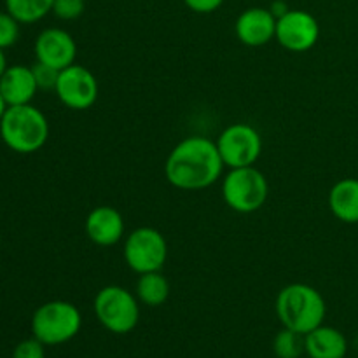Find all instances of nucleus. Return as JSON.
<instances>
[{
    "mask_svg": "<svg viewBox=\"0 0 358 358\" xmlns=\"http://www.w3.org/2000/svg\"><path fill=\"white\" fill-rule=\"evenodd\" d=\"M224 161L217 143L201 135L180 140L170 150L164 163V175L180 191H203L220 180Z\"/></svg>",
    "mask_w": 358,
    "mask_h": 358,
    "instance_id": "1",
    "label": "nucleus"
},
{
    "mask_svg": "<svg viewBox=\"0 0 358 358\" xmlns=\"http://www.w3.org/2000/svg\"><path fill=\"white\" fill-rule=\"evenodd\" d=\"M275 310L283 327L306 336L324 324L327 304L315 287L308 283H290L276 296Z\"/></svg>",
    "mask_w": 358,
    "mask_h": 358,
    "instance_id": "2",
    "label": "nucleus"
},
{
    "mask_svg": "<svg viewBox=\"0 0 358 358\" xmlns=\"http://www.w3.org/2000/svg\"><path fill=\"white\" fill-rule=\"evenodd\" d=\"M0 138L13 152H37L49 138L48 117L31 103L7 107L0 121Z\"/></svg>",
    "mask_w": 358,
    "mask_h": 358,
    "instance_id": "3",
    "label": "nucleus"
},
{
    "mask_svg": "<svg viewBox=\"0 0 358 358\" xmlns=\"http://www.w3.org/2000/svg\"><path fill=\"white\" fill-rule=\"evenodd\" d=\"M83 327V315L69 301H49L41 304L31 317L34 338L45 346H58L72 341Z\"/></svg>",
    "mask_w": 358,
    "mask_h": 358,
    "instance_id": "4",
    "label": "nucleus"
},
{
    "mask_svg": "<svg viewBox=\"0 0 358 358\" xmlns=\"http://www.w3.org/2000/svg\"><path fill=\"white\" fill-rule=\"evenodd\" d=\"M138 297L121 285H107L98 290L93 311L105 331L112 334H128L140 320Z\"/></svg>",
    "mask_w": 358,
    "mask_h": 358,
    "instance_id": "5",
    "label": "nucleus"
},
{
    "mask_svg": "<svg viewBox=\"0 0 358 358\" xmlns=\"http://www.w3.org/2000/svg\"><path fill=\"white\" fill-rule=\"evenodd\" d=\"M269 196L266 175L255 166L231 168L222 180V198L236 213L259 212Z\"/></svg>",
    "mask_w": 358,
    "mask_h": 358,
    "instance_id": "6",
    "label": "nucleus"
},
{
    "mask_svg": "<svg viewBox=\"0 0 358 358\" xmlns=\"http://www.w3.org/2000/svg\"><path fill=\"white\" fill-rule=\"evenodd\" d=\"M122 257L136 275L161 271L168 261L166 238L154 227H136L126 236Z\"/></svg>",
    "mask_w": 358,
    "mask_h": 358,
    "instance_id": "7",
    "label": "nucleus"
},
{
    "mask_svg": "<svg viewBox=\"0 0 358 358\" xmlns=\"http://www.w3.org/2000/svg\"><path fill=\"white\" fill-rule=\"evenodd\" d=\"M217 149L226 168L254 166L262 154V136L247 122L227 126L215 140Z\"/></svg>",
    "mask_w": 358,
    "mask_h": 358,
    "instance_id": "8",
    "label": "nucleus"
},
{
    "mask_svg": "<svg viewBox=\"0 0 358 358\" xmlns=\"http://www.w3.org/2000/svg\"><path fill=\"white\" fill-rule=\"evenodd\" d=\"M55 93L58 100L70 110H87L96 103L100 86L90 69L73 63L59 70Z\"/></svg>",
    "mask_w": 358,
    "mask_h": 358,
    "instance_id": "9",
    "label": "nucleus"
},
{
    "mask_svg": "<svg viewBox=\"0 0 358 358\" xmlns=\"http://www.w3.org/2000/svg\"><path fill=\"white\" fill-rule=\"evenodd\" d=\"M320 24L317 17L303 9H290L276 20L275 41L290 52H306L317 45Z\"/></svg>",
    "mask_w": 358,
    "mask_h": 358,
    "instance_id": "10",
    "label": "nucleus"
},
{
    "mask_svg": "<svg viewBox=\"0 0 358 358\" xmlns=\"http://www.w3.org/2000/svg\"><path fill=\"white\" fill-rule=\"evenodd\" d=\"M34 52L37 62L63 70L76 63L77 44L63 28H45L35 38Z\"/></svg>",
    "mask_w": 358,
    "mask_h": 358,
    "instance_id": "11",
    "label": "nucleus"
},
{
    "mask_svg": "<svg viewBox=\"0 0 358 358\" xmlns=\"http://www.w3.org/2000/svg\"><path fill=\"white\" fill-rule=\"evenodd\" d=\"M234 31L241 44L248 48H261L275 38L276 17L266 7H250L238 16Z\"/></svg>",
    "mask_w": 358,
    "mask_h": 358,
    "instance_id": "12",
    "label": "nucleus"
},
{
    "mask_svg": "<svg viewBox=\"0 0 358 358\" xmlns=\"http://www.w3.org/2000/svg\"><path fill=\"white\" fill-rule=\"evenodd\" d=\"M87 238L98 247H114L124 238V219L114 206L101 205L91 210L84 222Z\"/></svg>",
    "mask_w": 358,
    "mask_h": 358,
    "instance_id": "13",
    "label": "nucleus"
},
{
    "mask_svg": "<svg viewBox=\"0 0 358 358\" xmlns=\"http://www.w3.org/2000/svg\"><path fill=\"white\" fill-rule=\"evenodd\" d=\"M38 86L35 83L34 70L27 65H10L0 77V94L7 107L28 105L37 94Z\"/></svg>",
    "mask_w": 358,
    "mask_h": 358,
    "instance_id": "14",
    "label": "nucleus"
},
{
    "mask_svg": "<svg viewBox=\"0 0 358 358\" xmlns=\"http://www.w3.org/2000/svg\"><path fill=\"white\" fill-rule=\"evenodd\" d=\"M304 352L310 358H345L348 339L339 329L322 324L304 336Z\"/></svg>",
    "mask_w": 358,
    "mask_h": 358,
    "instance_id": "15",
    "label": "nucleus"
},
{
    "mask_svg": "<svg viewBox=\"0 0 358 358\" xmlns=\"http://www.w3.org/2000/svg\"><path fill=\"white\" fill-rule=\"evenodd\" d=\"M329 210L345 224H358V178H341L329 191Z\"/></svg>",
    "mask_w": 358,
    "mask_h": 358,
    "instance_id": "16",
    "label": "nucleus"
},
{
    "mask_svg": "<svg viewBox=\"0 0 358 358\" xmlns=\"http://www.w3.org/2000/svg\"><path fill=\"white\" fill-rule=\"evenodd\" d=\"M135 296L145 306L157 308L166 303L168 297H170V282L161 271L138 275L135 285Z\"/></svg>",
    "mask_w": 358,
    "mask_h": 358,
    "instance_id": "17",
    "label": "nucleus"
},
{
    "mask_svg": "<svg viewBox=\"0 0 358 358\" xmlns=\"http://www.w3.org/2000/svg\"><path fill=\"white\" fill-rule=\"evenodd\" d=\"M52 2L55 0H6V10L21 24H31L51 13Z\"/></svg>",
    "mask_w": 358,
    "mask_h": 358,
    "instance_id": "18",
    "label": "nucleus"
},
{
    "mask_svg": "<svg viewBox=\"0 0 358 358\" xmlns=\"http://www.w3.org/2000/svg\"><path fill=\"white\" fill-rule=\"evenodd\" d=\"M304 352V336L283 327L273 339V353L276 358H299Z\"/></svg>",
    "mask_w": 358,
    "mask_h": 358,
    "instance_id": "19",
    "label": "nucleus"
},
{
    "mask_svg": "<svg viewBox=\"0 0 358 358\" xmlns=\"http://www.w3.org/2000/svg\"><path fill=\"white\" fill-rule=\"evenodd\" d=\"M20 21L7 10L0 13V49L14 45L20 38Z\"/></svg>",
    "mask_w": 358,
    "mask_h": 358,
    "instance_id": "20",
    "label": "nucleus"
},
{
    "mask_svg": "<svg viewBox=\"0 0 358 358\" xmlns=\"http://www.w3.org/2000/svg\"><path fill=\"white\" fill-rule=\"evenodd\" d=\"M84 9H86L84 0H55L51 13L62 21H73L83 16Z\"/></svg>",
    "mask_w": 358,
    "mask_h": 358,
    "instance_id": "21",
    "label": "nucleus"
},
{
    "mask_svg": "<svg viewBox=\"0 0 358 358\" xmlns=\"http://www.w3.org/2000/svg\"><path fill=\"white\" fill-rule=\"evenodd\" d=\"M31 70H34V77L38 90L55 91L56 83H58V77H59V70L52 69V66L45 65V63H41V62H35L34 65H31Z\"/></svg>",
    "mask_w": 358,
    "mask_h": 358,
    "instance_id": "22",
    "label": "nucleus"
},
{
    "mask_svg": "<svg viewBox=\"0 0 358 358\" xmlns=\"http://www.w3.org/2000/svg\"><path fill=\"white\" fill-rule=\"evenodd\" d=\"M45 345L37 338H30L21 341L14 348L13 358H45Z\"/></svg>",
    "mask_w": 358,
    "mask_h": 358,
    "instance_id": "23",
    "label": "nucleus"
},
{
    "mask_svg": "<svg viewBox=\"0 0 358 358\" xmlns=\"http://www.w3.org/2000/svg\"><path fill=\"white\" fill-rule=\"evenodd\" d=\"M226 0H184L185 6L198 14H210L215 13Z\"/></svg>",
    "mask_w": 358,
    "mask_h": 358,
    "instance_id": "24",
    "label": "nucleus"
},
{
    "mask_svg": "<svg viewBox=\"0 0 358 358\" xmlns=\"http://www.w3.org/2000/svg\"><path fill=\"white\" fill-rule=\"evenodd\" d=\"M269 10H271L273 14H275V17L278 20V17H282L283 14L287 13V10H290V7L287 6L283 0H276V2H273V6L269 7Z\"/></svg>",
    "mask_w": 358,
    "mask_h": 358,
    "instance_id": "25",
    "label": "nucleus"
},
{
    "mask_svg": "<svg viewBox=\"0 0 358 358\" xmlns=\"http://www.w3.org/2000/svg\"><path fill=\"white\" fill-rule=\"evenodd\" d=\"M7 58H6V52H3V49H0V77L3 76V72L7 70Z\"/></svg>",
    "mask_w": 358,
    "mask_h": 358,
    "instance_id": "26",
    "label": "nucleus"
},
{
    "mask_svg": "<svg viewBox=\"0 0 358 358\" xmlns=\"http://www.w3.org/2000/svg\"><path fill=\"white\" fill-rule=\"evenodd\" d=\"M6 110H7V103H6V100H3V98H2V94H0V121H2V117H3V114H6Z\"/></svg>",
    "mask_w": 358,
    "mask_h": 358,
    "instance_id": "27",
    "label": "nucleus"
},
{
    "mask_svg": "<svg viewBox=\"0 0 358 358\" xmlns=\"http://www.w3.org/2000/svg\"><path fill=\"white\" fill-rule=\"evenodd\" d=\"M0 247H2V234H0Z\"/></svg>",
    "mask_w": 358,
    "mask_h": 358,
    "instance_id": "28",
    "label": "nucleus"
},
{
    "mask_svg": "<svg viewBox=\"0 0 358 358\" xmlns=\"http://www.w3.org/2000/svg\"><path fill=\"white\" fill-rule=\"evenodd\" d=\"M299 358H301V357H299Z\"/></svg>",
    "mask_w": 358,
    "mask_h": 358,
    "instance_id": "29",
    "label": "nucleus"
}]
</instances>
